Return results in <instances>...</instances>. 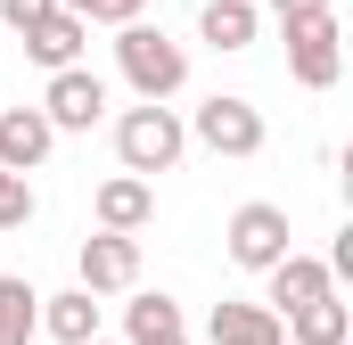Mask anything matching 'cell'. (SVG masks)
<instances>
[{"mask_svg":"<svg viewBox=\"0 0 353 345\" xmlns=\"http://www.w3.org/2000/svg\"><path fill=\"white\" fill-rule=\"evenodd\" d=\"M181 148H189V124H181L165 99H140V107H123L115 115V157H123V172H173Z\"/></svg>","mask_w":353,"mask_h":345,"instance_id":"cell-1","label":"cell"},{"mask_svg":"<svg viewBox=\"0 0 353 345\" xmlns=\"http://www.w3.org/2000/svg\"><path fill=\"white\" fill-rule=\"evenodd\" d=\"M115 66H123V83L140 90V99H173L189 83V50L165 41L148 17H132V25H115Z\"/></svg>","mask_w":353,"mask_h":345,"instance_id":"cell-2","label":"cell"},{"mask_svg":"<svg viewBox=\"0 0 353 345\" xmlns=\"http://www.w3.org/2000/svg\"><path fill=\"white\" fill-rule=\"evenodd\" d=\"M288 33V75L304 90H329L345 75V33H337V8H304V17H279Z\"/></svg>","mask_w":353,"mask_h":345,"instance_id":"cell-3","label":"cell"},{"mask_svg":"<svg viewBox=\"0 0 353 345\" xmlns=\"http://www.w3.org/2000/svg\"><path fill=\"white\" fill-rule=\"evenodd\" d=\"M189 140H197V148H214V157H230V165H247V157H263V107H255V99L214 90V99L197 107Z\"/></svg>","mask_w":353,"mask_h":345,"instance_id":"cell-4","label":"cell"},{"mask_svg":"<svg viewBox=\"0 0 353 345\" xmlns=\"http://www.w3.org/2000/svg\"><path fill=\"white\" fill-rule=\"evenodd\" d=\"M74 271H83L90 296H132L140 288V230H90Z\"/></svg>","mask_w":353,"mask_h":345,"instance_id":"cell-5","label":"cell"},{"mask_svg":"<svg viewBox=\"0 0 353 345\" xmlns=\"http://www.w3.org/2000/svg\"><path fill=\"white\" fill-rule=\"evenodd\" d=\"M222 247H230L239 271H271V263L288 255V206H271V197L239 206V214H230V230H222Z\"/></svg>","mask_w":353,"mask_h":345,"instance_id":"cell-6","label":"cell"},{"mask_svg":"<svg viewBox=\"0 0 353 345\" xmlns=\"http://www.w3.org/2000/svg\"><path fill=\"white\" fill-rule=\"evenodd\" d=\"M41 115H50V132H90V124L107 115V83H99L83 58H74V66H58V75H50Z\"/></svg>","mask_w":353,"mask_h":345,"instance_id":"cell-7","label":"cell"},{"mask_svg":"<svg viewBox=\"0 0 353 345\" xmlns=\"http://www.w3.org/2000/svg\"><path fill=\"white\" fill-rule=\"evenodd\" d=\"M321 296H337V271L321 255H296V247H288V255L263 271V304L271 313H296V304H321Z\"/></svg>","mask_w":353,"mask_h":345,"instance_id":"cell-8","label":"cell"},{"mask_svg":"<svg viewBox=\"0 0 353 345\" xmlns=\"http://www.w3.org/2000/svg\"><path fill=\"white\" fill-rule=\"evenodd\" d=\"M17 41H25V58H33V66H50V75H58V66H74V58H83L90 25L74 17V8H41V17L17 33Z\"/></svg>","mask_w":353,"mask_h":345,"instance_id":"cell-9","label":"cell"},{"mask_svg":"<svg viewBox=\"0 0 353 345\" xmlns=\"http://www.w3.org/2000/svg\"><path fill=\"white\" fill-rule=\"evenodd\" d=\"M90 214H99V230H148V222H157V189H148L140 172H115V181H99Z\"/></svg>","mask_w":353,"mask_h":345,"instance_id":"cell-10","label":"cell"},{"mask_svg":"<svg viewBox=\"0 0 353 345\" xmlns=\"http://www.w3.org/2000/svg\"><path fill=\"white\" fill-rule=\"evenodd\" d=\"M205 345H288V321L271 304H214L205 313Z\"/></svg>","mask_w":353,"mask_h":345,"instance_id":"cell-11","label":"cell"},{"mask_svg":"<svg viewBox=\"0 0 353 345\" xmlns=\"http://www.w3.org/2000/svg\"><path fill=\"white\" fill-rule=\"evenodd\" d=\"M50 148H58V132H50L41 107H8V115H0V165L8 172H41Z\"/></svg>","mask_w":353,"mask_h":345,"instance_id":"cell-12","label":"cell"},{"mask_svg":"<svg viewBox=\"0 0 353 345\" xmlns=\"http://www.w3.org/2000/svg\"><path fill=\"white\" fill-rule=\"evenodd\" d=\"M279 321H288V345H345L353 337V304H345V296L296 304V313H279Z\"/></svg>","mask_w":353,"mask_h":345,"instance_id":"cell-13","label":"cell"},{"mask_svg":"<svg viewBox=\"0 0 353 345\" xmlns=\"http://www.w3.org/2000/svg\"><path fill=\"white\" fill-rule=\"evenodd\" d=\"M255 33H263L255 0H205V17H197V41H214V50H255Z\"/></svg>","mask_w":353,"mask_h":345,"instance_id":"cell-14","label":"cell"},{"mask_svg":"<svg viewBox=\"0 0 353 345\" xmlns=\"http://www.w3.org/2000/svg\"><path fill=\"white\" fill-rule=\"evenodd\" d=\"M41 329H50L58 345H83V337H99V296H90V288L41 296Z\"/></svg>","mask_w":353,"mask_h":345,"instance_id":"cell-15","label":"cell"},{"mask_svg":"<svg viewBox=\"0 0 353 345\" xmlns=\"http://www.w3.org/2000/svg\"><path fill=\"white\" fill-rule=\"evenodd\" d=\"M41 337V296H33V279H0V345H33Z\"/></svg>","mask_w":353,"mask_h":345,"instance_id":"cell-16","label":"cell"},{"mask_svg":"<svg viewBox=\"0 0 353 345\" xmlns=\"http://www.w3.org/2000/svg\"><path fill=\"white\" fill-rule=\"evenodd\" d=\"M148 329H181V304L157 288V296H132L123 304V337H148Z\"/></svg>","mask_w":353,"mask_h":345,"instance_id":"cell-17","label":"cell"},{"mask_svg":"<svg viewBox=\"0 0 353 345\" xmlns=\"http://www.w3.org/2000/svg\"><path fill=\"white\" fill-rule=\"evenodd\" d=\"M25 222H33V181L0 165V230H25Z\"/></svg>","mask_w":353,"mask_h":345,"instance_id":"cell-18","label":"cell"},{"mask_svg":"<svg viewBox=\"0 0 353 345\" xmlns=\"http://www.w3.org/2000/svg\"><path fill=\"white\" fill-rule=\"evenodd\" d=\"M58 8H74L83 25H132V17H148V0H58Z\"/></svg>","mask_w":353,"mask_h":345,"instance_id":"cell-19","label":"cell"},{"mask_svg":"<svg viewBox=\"0 0 353 345\" xmlns=\"http://www.w3.org/2000/svg\"><path fill=\"white\" fill-rule=\"evenodd\" d=\"M41 8H58V0H0V25H8V33H25Z\"/></svg>","mask_w":353,"mask_h":345,"instance_id":"cell-20","label":"cell"},{"mask_svg":"<svg viewBox=\"0 0 353 345\" xmlns=\"http://www.w3.org/2000/svg\"><path fill=\"white\" fill-rule=\"evenodd\" d=\"M304 8H337V0H271V17H304Z\"/></svg>","mask_w":353,"mask_h":345,"instance_id":"cell-21","label":"cell"},{"mask_svg":"<svg viewBox=\"0 0 353 345\" xmlns=\"http://www.w3.org/2000/svg\"><path fill=\"white\" fill-rule=\"evenodd\" d=\"M132 345H189V329H148V337H132Z\"/></svg>","mask_w":353,"mask_h":345,"instance_id":"cell-22","label":"cell"},{"mask_svg":"<svg viewBox=\"0 0 353 345\" xmlns=\"http://www.w3.org/2000/svg\"><path fill=\"white\" fill-rule=\"evenodd\" d=\"M83 345H107V337H83Z\"/></svg>","mask_w":353,"mask_h":345,"instance_id":"cell-23","label":"cell"}]
</instances>
